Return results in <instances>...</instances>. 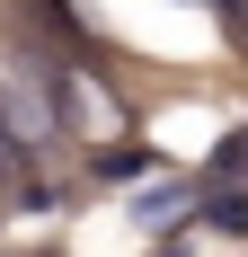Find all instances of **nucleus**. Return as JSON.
Listing matches in <instances>:
<instances>
[{
	"instance_id": "nucleus-5",
	"label": "nucleus",
	"mask_w": 248,
	"mask_h": 257,
	"mask_svg": "<svg viewBox=\"0 0 248 257\" xmlns=\"http://www.w3.org/2000/svg\"><path fill=\"white\" fill-rule=\"evenodd\" d=\"M98 178H106V186H133V178H151V151H142V142H115V151H98Z\"/></svg>"
},
{
	"instance_id": "nucleus-1",
	"label": "nucleus",
	"mask_w": 248,
	"mask_h": 257,
	"mask_svg": "<svg viewBox=\"0 0 248 257\" xmlns=\"http://www.w3.org/2000/svg\"><path fill=\"white\" fill-rule=\"evenodd\" d=\"M0 133H9V142H18V151H36V142H53V106H45V89H36V80H18V89H0Z\"/></svg>"
},
{
	"instance_id": "nucleus-6",
	"label": "nucleus",
	"mask_w": 248,
	"mask_h": 257,
	"mask_svg": "<svg viewBox=\"0 0 248 257\" xmlns=\"http://www.w3.org/2000/svg\"><path fill=\"white\" fill-rule=\"evenodd\" d=\"M213 18H222L230 45H248V0H213Z\"/></svg>"
},
{
	"instance_id": "nucleus-2",
	"label": "nucleus",
	"mask_w": 248,
	"mask_h": 257,
	"mask_svg": "<svg viewBox=\"0 0 248 257\" xmlns=\"http://www.w3.org/2000/svg\"><path fill=\"white\" fill-rule=\"evenodd\" d=\"M239 178H248V124H230L222 142H213V160H204V186H213V195H230Z\"/></svg>"
},
{
	"instance_id": "nucleus-4",
	"label": "nucleus",
	"mask_w": 248,
	"mask_h": 257,
	"mask_svg": "<svg viewBox=\"0 0 248 257\" xmlns=\"http://www.w3.org/2000/svg\"><path fill=\"white\" fill-rule=\"evenodd\" d=\"M204 222L222 239H248V186H230V195H204Z\"/></svg>"
},
{
	"instance_id": "nucleus-3",
	"label": "nucleus",
	"mask_w": 248,
	"mask_h": 257,
	"mask_svg": "<svg viewBox=\"0 0 248 257\" xmlns=\"http://www.w3.org/2000/svg\"><path fill=\"white\" fill-rule=\"evenodd\" d=\"M195 204V186L186 178H169V186H142V195H133V213H142V222H169V213H186Z\"/></svg>"
}]
</instances>
